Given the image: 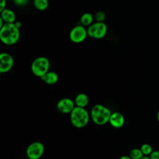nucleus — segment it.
I'll return each mask as SVG.
<instances>
[{"label":"nucleus","mask_w":159,"mask_h":159,"mask_svg":"<svg viewBox=\"0 0 159 159\" xmlns=\"http://www.w3.org/2000/svg\"><path fill=\"white\" fill-rule=\"evenodd\" d=\"M20 39V30L14 23H5L0 28L1 41L6 45L16 44Z\"/></svg>","instance_id":"f257e3e1"},{"label":"nucleus","mask_w":159,"mask_h":159,"mask_svg":"<svg viewBox=\"0 0 159 159\" xmlns=\"http://www.w3.org/2000/svg\"><path fill=\"white\" fill-rule=\"evenodd\" d=\"M111 114L108 107L102 104H96L91 110L90 117L96 125H102L109 122Z\"/></svg>","instance_id":"f03ea898"},{"label":"nucleus","mask_w":159,"mask_h":159,"mask_svg":"<svg viewBox=\"0 0 159 159\" xmlns=\"http://www.w3.org/2000/svg\"><path fill=\"white\" fill-rule=\"evenodd\" d=\"M70 114L71 123L76 128H83L89 122L90 114L84 107L75 106Z\"/></svg>","instance_id":"7ed1b4c3"},{"label":"nucleus","mask_w":159,"mask_h":159,"mask_svg":"<svg viewBox=\"0 0 159 159\" xmlns=\"http://www.w3.org/2000/svg\"><path fill=\"white\" fill-rule=\"evenodd\" d=\"M50 63L49 60L45 57L36 58L31 64V71L32 73L39 78H41L47 73L50 69Z\"/></svg>","instance_id":"20e7f679"},{"label":"nucleus","mask_w":159,"mask_h":159,"mask_svg":"<svg viewBox=\"0 0 159 159\" xmlns=\"http://www.w3.org/2000/svg\"><path fill=\"white\" fill-rule=\"evenodd\" d=\"M107 32V26L104 22H95L88 27V35L96 39L104 37Z\"/></svg>","instance_id":"39448f33"},{"label":"nucleus","mask_w":159,"mask_h":159,"mask_svg":"<svg viewBox=\"0 0 159 159\" xmlns=\"http://www.w3.org/2000/svg\"><path fill=\"white\" fill-rule=\"evenodd\" d=\"M87 36V29L81 24L75 26L70 30L69 34L70 40L75 43H80L83 42L85 40Z\"/></svg>","instance_id":"423d86ee"},{"label":"nucleus","mask_w":159,"mask_h":159,"mask_svg":"<svg viewBox=\"0 0 159 159\" xmlns=\"http://www.w3.org/2000/svg\"><path fill=\"white\" fill-rule=\"evenodd\" d=\"M45 152L43 144L40 142H34L27 148L26 155L29 159H39Z\"/></svg>","instance_id":"0eeeda50"},{"label":"nucleus","mask_w":159,"mask_h":159,"mask_svg":"<svg viewBox=\"0 0 159 159\" xmlns=\"http://www.w3.org/2000/svg\"><path fill=\"white\" fill-rule=\"evenodd\" d=\"M14 65V59L11 54L2 52L0 54V73H5L9 71Z\"/></svg>","instance_id":"6e6552de"},{"label":"nucleus","mask_w":159,"mask_h":159,"mask_svg":"<svg viewBox=\"0 0 159 159\" xmlns=\"http://www.w3.org/2000/svg\"><path fill=\"white\" fill-rule=\"evenodd\" d=\"M75 106V101L68 98L61 99L57 104V110L62 114H70Z\"/></svg>","instance_id":"1a4fd4ad"},{"label":"nucleus","mask_w":159,"mask_h":159,"mask_svg":"<svg viewBox=\"0 0 159 159\" xmlns=\"http://www.w3.org/2000/svg\"><path fill=\"white\" fill-rule=\"evenodd\" d=\"M110 125L116 129L121 128L125 124V118L119 112H112L109 121Z\"/></svg>","instance_id":"9d476101"},{"label":"nucleus","mask_w":159,"mask_h":159,"mask_svg":"<svg viewBox=\"0 0 159 159\" xmlns=\"http://www.w3.org/2000/svg\"><path fill=\"white\" fill-rule=\"evenodd\" d=\"M5 23H14L16 20L15 12L11 9L5 8L1 11V17Z\"/></svg>","instance_id":"9b49d317"},{"label":"nucleus","mask_w":159,"mask_h":159,"mask_svg":"<svg viewBox=\"0 0 159 159\" xmlns=\"http://www.w3.org/2000/svg\"><path fill=\"white\" fill-rule=\"evenodd\" d=\"M40 79L46 84L49 85H53L57 83L58 80V76L57 73L53 71H48Z\"/></svg>","instance_id":"f8f14e48"},{"label":"nucleus","mask_w":159,"mask_h":159,"mask_svg":"<svg viewBox=\"0 0 159 159\" xmlns=\"http://www.w3.org/2000/svg\"><path fill=\"white\" fill-rule=\"evenodd\" d=\"M74 101L76 106L85 108V107L88 104L89 98L87 94L81 93L76 96Z\"/></svg>","instance_id":"ddd939ff"},{"label":"nucleus","mask_w":159,"mask_h":159,"mask_svg":"<svg viewBox=\"0 0 159 159\" xmlns=\"http://www.w3.org/2000/svg\"><path fill=\"white\" fill-rule=\"evenodd\" d=\"M94 16L89 12L83 14L80 17V23L84 27H88L93 23Z\"/></svg>","instance_id":"4468645a"},{"label":"nucleus","mask_w":159,"mask_h":159,"mask_svg":"<svg viewBox=\"0 0 159 159\" xmlns=\"http://www.w3.org/2000/svg\"><path fill=\"white\" fill-rule=\"evenodd\" d=\"M33 4L36 9L43 11L48 7L49 2L48 0H34Z\"/></svg>","instance_id":"2eb2a0df"},{"label":"nucleus","mask_w":159,"mask_h":159,"mask_svg":"<svg viewBox=\"0 0 159 159\" xmlns=\"http://www.w3.org/2000/svg\"><path fill=\"white\" fill-rule=\"evenodd\" d=\"M143 154L140 148H134L130 151L129 157L132 159H141L143 157Z\"/></svg>","instance_id":"dca6fc26"},{"label":"nucleus","mask_w":159,"mask_h":159,"mask_svg":"<svg viewBox=\"0 0 159 159\" xmlns=\"http://www.w3.org/2000/svg\"><path fill=\"white\" fill-rule=\"evenodd\" d=\"M140 148L144 156H149L153 151L152 146L148 143H143Z\"/></svg>","instance_id":"f3484780"},{"label":"nucleus","mask_w":159,"mask_h":159,"mask_svg":"<svg viewBox=\"0 0 159 159\" xmlns=\"http://www.w3.org/2000/svg\"><path fill=\"white\" fill-rule=\"evenodd\" d=\"M94 19L96 22H104L106 19V14L103 11H98L94 16Z\"/></svg>","instance_id":"a211bd4d"},{"label":"nucleus","mask_w":159,"mask_h":159,"mask_svg":"<svg viewBox=\"0 0 159 159\" xmlns=\"http://www.w3.org/2000/svg\"><path fill=\"white\" fill-rule=\"evenodd\" d=\"M14 3L19 7H24L29 3V0H12Z\"/></svg>","instance_id":"6ab92c4d"},{"label":"nucleus","mask_w":159,"mask_h":159,"mask_svg":"<svg viewBox=\"0 0 159 159\" xmlns=\"http://www.w3.org/2000/svg\"><path fill=\"white\" fill-rule=\"evenodd\" d=\"M149 157L151 159H159V150H153Z\"/></svg>","instance_id":"aec40b11"},{"label":"nucleus","mask_w":159,"mask_h":159,"mask_svg":"<svg viewBox=\"0 0 159 159\" xmlns=\"http://www.w3.org/2000/svg\"><path fill=\"white\" fill-rule=\"evenodd\" d=\"M6 1L7 0H1L0 2V12L4 10L6 6Z\"/></svg>","instance_id":"412c9836"},{"label":"nucleus","mask_w":159,"mask_h":159,"mask_svg":"<svg viewBox=\"0 0 159 159\" xmlns=\"http://www.w3.org/2000/svg\"><path fill=\"white\" fill-rule=\"evenodd\" d=\"M14 24H15V25H16V27H18L19 29H20V27L21 25H22L21 22H20L19 21H16V22H14Z\"/></svg>","instance_id":"4be33fe9"},{"label":"nucleus","mask_w":159,"mask_h":159,"mask_svg":"<svg viewBox=\"0 0 159 159\" xmlns=\"http://www.w3.org/2000/svg\"><path fill=\"white\" fill-rule=\"evenodd\" d=\"M119 159H132V158L129 157V156L128 155H123V156L120 157Z\"/></svg>","instance_id":"5701e85b"},{"label":"nucleus","mask_w":159,"mask_h":159,"mask_svg":"<svg viewBox=\"0 0 159 159\" xmlns=\"http://www.w3.org/2000/svg\"><path fill=\"white\" fill-rule=\"evenodd\" d=\"M141 159H151L149 156H143Z\"/></svg>","instance_id":"b1692460"},{"label":"nucleus","mask_w":159,"mask_h":159,"mask_svg":"<svg viewBox=\"0 0 159 159\" xmlns=\"http://www.w3.org/2000/svg\"><path fill=\"white\" fill-rule=\"evenodd\" d=\"M157 120H158V122H159V111H158V112H157Z\"/></svg>","instance_id":"393cba45"},{"label":"nucleus","mask_w":159,"mask_h":159,"mask_svg":"<svg viewBox=\"0 0 159 159\" xmlns=\"http://www.w3.org/2000/svg\"></svg>","instance_id":"a878e982"}]
</instances>
